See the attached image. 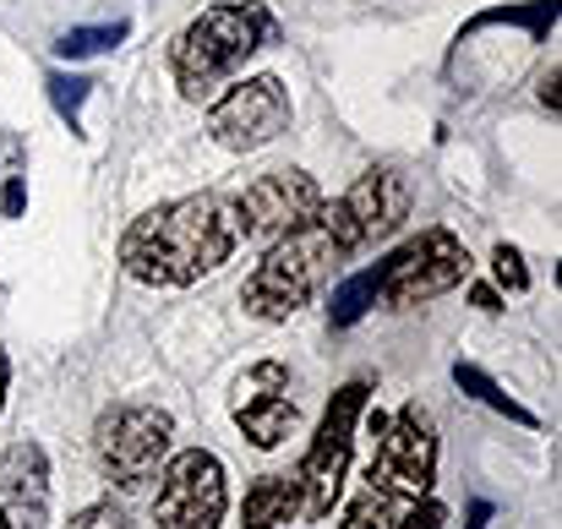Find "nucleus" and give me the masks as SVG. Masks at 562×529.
Wrapping results in <instances>:
<instances>
[{"mask_svg":"<svg viewBox=\"0 0 562 529\" xmlns=\"http://www.w3.org/2000/svg\"><path fill=\"white\" fill-rule=\"evenodd\" d=\"M235 251H240L235 196H218V191L159 202L121 235V268L148 290H187L196 279L218 273Z\"/></svg>","mask_w":562,"mask_h":529,"instance_id":"f257e3e1","label":"nucleus"},{"mask_svg":"<svg viewBox=\"0 0 562 529\" xmlns=\"http://www.w3.org/2000/svg\"><path fill=\"white\" fill-rule=\"evenodd\" d=\"M345 246L328 235V224L312 213L306 224H295L290 235H279L268 251H262V262L251 268V279H246V290H240V306L257 317V323H290L301 306H312L328 284H334V273L345 268Z\"/></svg>","mask_w":562,"mask_h":529,"instance_id":"f03ea898","label":"nucleus"},{"mask_svg":"<svg viewBox=\"0 0 562 529\" xmlns=\"http://www.w3.org/2000/svg\"><path fill=\"white\" fill-rule=\"evenodd\" d=\"M262 44H273V16L262 5H207L170 44V66L187 99H213L224 77H235Z\"/></svg>","mask_w":562,"mask_h":529,"instance_id":"7ed1b4c3","label":"nucleus"},{"mask_svg":"<svg viewBox=\"0 0 562 529\" xmlns=\"http://www.w3.org/2000/svg\"><path fill=\"white\" fill-rule=\"evenodd\" d=\"M367 398H372V382H361V376L345 382V387L328 398V409H323V420H317V431H312V442H306V459H301V470H295L301 519H328L334 503L345 497L350 459H356V426H361V415H367Z\"/></svg>","mask_w":562,"mask_h":529,"instance_id":"20e7f679","label":"nucleus"},{"mask_svg":"<svg viewBox=\"0 0 562 529\" xmlns=\"http://www.w3.org/2000/svg\"><path fill=\"white\" fill-rule=\"evenodd\" d=\"M170 437H176V415L170 409L126 398V404H110L93 420V459H99V470H104L110 486L143 492L165 470Z\"/></svg>","mask_w":562,"mask_h":529,"instance_id":"39448f33","label":"nucleus"},{"mask_svg":"<svg viewBox=\"0 0 562 529\" xmlns=\"http://www.w3.org/2000/svg\"><path fill=\"white\" fill-rule=\"evenodd\" d=\"M470 246L453 235V229H442V224H431V229H420L415 240H404L398 251H387L382 257V306L387 312H409V306H426V301H437V295H448V290H459V284H470Z\"/></svg>","mask_w":562,"mask_h":529,"instance_id":"423d86ee","label":"nucleus"},{"mask_svg":"<svg viewBox=\"0 0 562 529\" xmlns=\"http://www.w3.org/2000/svg\"><path fill=\"white\" fill-rule=\"evenodd\" d=\"M229 514V475L224 459L207 448H181L159 470L154 529H218Z\"/></svg>","mask_w":562,"mask_h":529,"instance_id":"0eeeda50","label":"nucleus"},{"mask_svg":"<svg viewBox=\"0 0 562 529\" xmlns=\"http://www.w3.org/2000/svg\"><path fill=\"white\" fill-rule=\"evenodd\" d=\"M437 459H442V442H437L431 409L426 404H404L398 415H387V431L376 437V459L367 470V486L393 492L404 503H420V497H431Z\"/></svg>","mask_w":562,"mask_h":529,"instance_id":"6e6552de","label":"nucleus"},{"mask_svg":"<svg viewBox=\"0 0 562 529\" xmlns=\"http://www.w3.org/2000/svg\"><path fill=\"white\" fill-rule=\"evenodd\" d=\"M290 132V88L262 71V77H240L235 88H224L207 104V137L229 154H257L268 143H279Z\"/></svg>","mask_w":562,"mask_h":529,"instance_id":"1a4fd4ad","label":"nucleus"},{"mask_svg":"<svg viewBox=\"0 0 562 529\" xmlns=\"http://www.w3.org/2000/svg\"><path fill=\"white\" fill-rule=\"evenodd\" d=\"M317 218H323L328 235L356 257V251H367L372 240L393 235V229L409 218V185H404L398 170H367L345 196H334V202L323 196V202H317Z\"/></svg>","mask_w":562,"mask_h":529,"instance_id":"9d476101","label":"nucleus"},{"mask_svg":"<svg viewBox=\"0 0 562 529\" xmlns=\"http://www.w3.org/2000/svg\"><path fill=\"white\" fill-rule=\"evenodd\" d=\"M323 202V185L306 170H268L235 196V218H240V246H273L279 235H290L295 224H306Z\"/></svg>","mask_w":562,"mask_h":529,"instance_id":"9b49d317","label":"nucleus"},{"mask_svg":"<svg viewBox=\"0 0 562 529\" xmlns=\"http://www.w3.org/2000/svg\"><path fill=\"white\" fill-rule=\"evenodd\" d=\"M229 415H235V426H240V437L251 448H262V453L284 448L295 437V426H301V409H295V393H290V371L279 360H257L235 382Z\"/></svg>","mask_w":562,"mask_h":529,"instance_id":"f8f14e48","label":"nucleus"},{"mask_svg":"<svg viewBox=\"0 0 562 529\" xmlns=\"http://www.w3.org/2000/svg\"><path fill=\"white\" fill-rule=\"evenodd\" d=\"M0 525L11 529L49 525V453L33 437H16L0 453Z\"/></svg>","mask_w":562,"mask_h":529,"instance_id":"ddd939ff","label":"nucleus"},{"mask_svg":"<svg viewBox=\"0 0 562 529\" xmlns=\"http://www.w3.org/2000/svg\"><path fill=\"white\" fill-rule=\"evenodd\" d=\"M295 519H301L295 475H262V481H251V492L240 503V529H290Z\"/></svg>","mask_w":562,"mask_h":529,"instance_id":"4468645a","label":"nucleus"},{"mask_svg":"<svg viewBox=\"0 0 562 529\" xmlns=\"http://www.w3.org/2000/svg\"><path fill=\"white\" fill-rule=\"evenodd\" d=\"M376 295H382V262H372V268H361V273H350V279L334 284L328 323H334V328H356V323L376 306Z\"/></svg>","mask_w":562,"mask_h":529,"instance_id":"2eb2a0df","label":"nucleus"},{"mask_svg":"<svg viewBox=\"0 0 562 529\" xmlns=\"http://www.w3.org/2000/svg\"><path fill=\"white\" fill-rule=\"evenodd\" d=\"M453 382H459V387H464L470 398H481L486 409H497V415H508L514 426H541V420H536V415H530V409H525V404H519L514 393H503V382H492V376H486L481 365H470V360H459V365H453Z\"/></svg>","mask_w":562,"mask_h":529,"instance_id":"dca6fc26","label":"nucleus"},{"mask_svg":"<svg viewBox=\"0 0 562 529\" xmlns=\"http://www.w3.org/2000/svg\"><path fill=\"white\" fill-rule=\"evenodd\" d=\"M415 503H404V497H393V492H376L367 486L356 503H350V514H345V525L339 529H393L404 514H409Z\"/></svg>","mask_w":562,"mask_h":529,"instance_id":"f3484780","label":"nucleus"},{"mask_svg":"<svg viewBox=\"0 0 562 529\" xmlns=\"http://www.w3.org/2000/svg\"><path fill=\"white\" fill-rule=\"evenodd\" d=\"M132 33V22H99V27H71L60 44H55V55L60 60H88V55H104V49H115L121 38Z\"/></svg>","mask_w":562,"mask_h":529,"instance_id":"a211bd4d","label":"nucleus"},{"mask_svg":"<svg viewBox=\"0 0 562 529\" xmlns=\"http://www.w3.org/2000/svg\"><path fill=\"white\" fill-rule=\"evenodd\" d=\"M44 88H49L55 115H60L71 132H82V104H88V93H93V77H82V71H71V77H66V71H55Z\"/></svg>","mask_w":562,"mask_h":529,"instance_id":"6ab92c4d","label":"nucleus"},{"mask_svg":"<svg viewBox=\"0 0 562 529\" xmlns=\"http://www.w3.org/2000/svg\"><path fill=\"white\" fill-rule=\"evenodd\" d=\"M497 22H519V27H530L536 38L558 22V0H541V5H525V11H481L475 22H470V33L475 27H497Z\"/></svg>","mask_w":562,"mask_h":529,"instance_id":"aec40b11","label":"nucleus"},{"mask_svg":"<svg viewBox=\"0 0 562 529\" xmlns=\"http://www.w3.org/2000/svg\"><path fill=\"white\" fill-rule=\"evenodd\" d=\"M492 279H497L508 295H525V290H530L525 251H519V246H508V240H497V246H492Z\"/></svg>","mask_w":562,"mask_h":529,"instance_id":"412c9836","label":"nucleus"},{"mask_svg":"<svg viewBox=\"0 0 562 529\" xmlns=\"http://www.w3.org/2000/svg\"><path fill=\"white\" fill-rule=\"evenodd\" d=\"M442 525H448V508H442L437 497H420V503H415L393 529H442Z\"/></svg>","mask_w":562,"mask_h":529,"instance_id":"4be33fe9","label":"nucleus"},{"mask_svg":"<svg viewBox=\"0 0 562 529\" xmlns=\"http://www.w3.org/2000/svg\"><path fill=\"white\" fill-rule=\"evenodd\" d=\"M66 529H126V519H121V508H115V503H88V508H82Z\"/></svg>","mask_w":562,"mask_h":529,"instance_id":"5701e85b","label":"nucleus"},{"mask_svg":"<svg viewBox=\"0 0 562 529\" xmlns=\"http://www.w3.org/2000/svg\"><path fill=\"white\" fill-rule=\"evenodd\" d=\"M22 202H27L22 176H5V185H0V213H5V218H22Z\"/></svg>","mask_w":562,"mask_h":529,"instance_id":"b1692460","label":"nucleus"},{"mask_svg":"<svg viewBox=\"0 0 562 529\" xmlns=\"http://www.w3.org/2000/svg\"><path fill=\"white\" fill-rule=\"evenodd\" d=\"M470 301H475L481 312H503V295H497L492 284H470Z\"/></svg>","mask_w":562,"mask_h":529,"instance_id":"393cba45","label":"nucleus"},{"mask_svg":"<svg viewBox=\"0 0 562 529\" xmlns=\"http://www.w3.org/2000/svg\"><path fill=\"white\" fill-rule=\"evenodd\" d=\"M558 82H562V77H558V66H552V71H547V82H541V99H547L552 110L562 104V99H558Z\"/></svg>","mask_w":562,"mask_h":529,"instance_id":"a878e982","label":"nucleus"},{"mask_svg":"<svg viewBox=\"0 0 562 529\" xmlns=\"http://www.w3.org/2000/svg\"><path fill=\"white\" fill-rule=\"evenodd\" d=\"M486 519H492V503H475V508H470V525H464V529H481Z\"/></svg>","mask_w":562,"mask_h":529,"instance_id":"bb28decb","label":"nucleus"},{"mask_svg":"<svg viewBox=\"0 0 562 529\" xmlns=\"http://www.w3.org/2000/svg\"><path fill=\"white\" fill-rule=\"evenodd\" d=\"M5 387H11V360L0 350V409H5Z\"/></svg>","mask_w":562,"mask_h":529,"instance_id":"cd10ccee","label":"nucleus"},{"mask_svg":"<svg viewBox=\"0 0 562 529\" xmlns=\"http://www.w3.org/2000/svg\"><path fill=\"white\" fill-rule=\"evenodd\" d=\"M0 529H11V525H0Z\"/></svg>","mask_w":562,"mask_h":529,"instance_id":"c85d7f7f","label":"nucleus"}]
</instances>
